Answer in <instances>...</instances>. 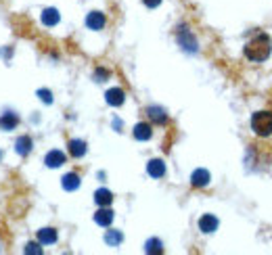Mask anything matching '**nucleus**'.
I'll return each instance as SVG.
<instances>
[{"instance_id": "6ab92c4d", "label": "nucleus", "mask_w": 272, "mask_h": 255, "mask_svg": "<svg viewBox=\"0 0 272 255\" xmlns=\"http://www.w3.org/2000/svg\"><path fill=\"white\" fill-rule=\"evenodd\" d=\"M124 241V235L120 233V230H107V235H105V243L109 247H120Z\"/></svg>"}, {"instance_id": "f8f14e48", "label": "nucleus", "mask_w": 272, "mask_h": 255, "mask_svg": "<svg viewBox=\"0 0 272 255\" xmlns=\"http://www.w3.org/2000/svg\"><path fill=\"white\" fill-rule=\"evenodd\" d=\"M59 235H57V230L55 228H40L38 230V243L40 245H53L57 243Z\"/></svg>"}, {"instance_id": "6e6552de", "label": "nucleus", "mask_w": 272, "mask_h": 255, "mask_svg": "<svg viewBox=\"0 0 272 255\" xmlns=\"http://www.w3.org/2000/svg\"><path fill=\"white\" fill-rule=\"evenodd\" d=\"M65 161H67L65 153H63V151H57V149H55V151H49L47 157H44V164H47L49 168H53V170H55V168H61Z\"/></svg>"}, {"instance_id": "aec40b11", "label": "nucleus", "mask_w": 272, "mask_h": 255, "mask_svg": "<svg viewBox=\"0 0 272 255\" xmlns=\"http://www.w3.org/2000/svg\"><path fill=\"white\" fill-rule=\"evenodd\" d=\"M70 153H72V157H76V159H80V157H84L86 155V143L84 141H70Z\"/></svg>"}, {"instance_id": "0eeeda50", "label": "nucleus", "mask_w": 272, "mask_h": 255, "mask_svg": "<svg viewBox=\"0 0 272 255\" xmlns=\"http://www.w3.org/2000/svg\"><path fill=\"white\" fill-rule=\"evenodd\" d=\"M19 126V115L13 113V111H7L0 115V130H5V132H11Z\"/></svg>"}, {"instance_id": "f3484780", "label": "nucleus", "mask_w": 272, "mask_h": 255, "mask_svg": "<svg viewBox=\"0 0 272 255\" xmlns=\"http://www.w3.org/2000/svg\"><path fill=\"white\" fill-rule=\"evenodd\" d=\"M59 21H61V15H59L57 9H44L42 11V23H44V26L53 28V26H57Z\"/></svg>"}, {"instance_id": "39448f33", "label": "nucleus", "mask_w": 272, "mask_h": 255, "mask_svg": "<svg viewBox=\"0 0 272 255\" xmlns=\"http://www.w3.org/2000/svg\"><path fill=\"white\" fill-rule=\"evenodd\" d=\"M210 180H212L210 172H208V170H203V168L195 170V172H193V176H191V184H193L195 189H206L208 184H210Z\"/></svg>"}, {"instance_id": "9b49d317", "label": "nucleus", "mask_w": 272, "mask_h": 255, "mask_svg": "<svg viewBox=\"0 0 272 255\" xmlns=\"http://www.w3.org/2000/svg\"><path fill=\"white\" fill-rule=\"evenodd\" d=\"M32 147H34V143H32L30 136H19L17 143H15V151H17V155H21V157H28V155L32 153Z\"/></svg>"}, {"instance_id": "393cba45", "label": "nucleus", "mask_w": 272, "mask_h": 255, "mask_svg": "<svg viewBox=\"0 0 272 255\" xmlns=\"http://www.w3.org/2000/svg\"><path fill=\"white\" fill-rule=\"evenodd\" d=\"M143 3H145L149 9H157V7H160V5L164 3V0H143Z\"/></svg>"}, {"instance_id": "4be33fe9", "label": "nucleus", "mask_w": 272, "mask_h": 255, "mask_svg": "<svg viewBox=\"0 0 272 255\" xmlns=\"http://www.w3.org/2000/svg\"><path fill=\"white\" fill-rule=\"evenodd\" d=\"M38 97L47 103V105H51L53 103V92L51 90H47V88H42V90H38Z\"/></svg>"}, {"instance_id": "f257e3e1", "label": "nucleus", "mask_w": 272, "mask_h": 255, "mask_svg": "<svg viewBox=\"0 0 272 255\" xmlns=\"http://www.w3.org/2000/svg\"><path fill=\"white\" fill-rule=\"evenodd\" d=\"M243 53H245V57L249 61H254V63L266 61L270 57V53H272V40H270V36L268 34H256L252 40L245 44Z\"/></svg>"}, {"instance_id": "5701e85b", "label": "nucleus", "mask_w": 272, "mask_h": 255, "mask_svg": "<svg viewBox=\"0 0 272 255\" xmlns=\"http://www.w3.org/2000/svg\"><path fill=\"white\" fill-rule=\"evenodd\" d=\"M26 253H30V255H40V253H42L40 243H30V245L26 247Z\"/></svg>"}, {"instance_id": "2eb2a0df", "label": "nucleus", "mask_w": 272, "mask_h": 255, "mask_svg": "<svg viewBox=\"0 0 272 255\" xmlns=\"http://www.w3.org/2000/svg\"><path fill=\"white\" fill-rule=\"evenodd\" d=\"M95 222L103 228H109L111 222H113V212L109 210V207H101V210L95 214Z\"/></svg>"}, {"instance_id": "20e7f679", "label": "nucleus", "mask_w": 272, "mask_h": 255, "mask_svg": "<svg viewBox=\"0 0 272 255\" xmlns=\"http://www.w3.org/2000/svg\"><path fill=\"white\" fill-rule=\"evenodd\" d=\"M105 23H107V19H105V15L101 11H93V13L86 15V26H88V30H93V32L103 30Z\"/></svg>"}, {"instance_id": "4468645a", "label": "nucleus", "mask_w": 272, "mask_h": 255, "mask_svg": "<svg viewBox=\"0 0 272 255\" xmlns=\"http://www.w3.org/2000/svg\"><path fill=\"white\" fill-rule=\"evenodd\" d=\"M153 136V128H151V124H145V122H141V124H136L134 126V138L136 141H149V138Z\"/></svg>"}, {"instance_id": "ddd939ff", "label": "nucleus", "mask_w": 272, "mask_h": 255, "mask_svg": "<svg viewBox=\"0 0 272 255\" xmlns=\"http://www.w3.org/2000/svg\"><path fill=\"white\" fill-rule=\"evenodd\" d=\"M147 115L151 118V122H155L157 126H164L166 122H168V113H166V109H162V107H149L147 109Z\"/></svg>"}, {"instance_id": "7ed1b4c3", "label": "nucleus", "mask_w": 272, "mask_h": 255, "mask_svg": "<svg viewBox=\"0 0 272 255\" xmlns=\"http://www.w3.org/2000/svg\"><path fill=\"white\" fill-rule=\"evenodd\" d=\"M178 44L183 46L187 53H197V40H195V36L191 34V30H187L185 26L178 28Z\"/></svg>"}, {"instance_id": "a211bd4d", "label": "nucleus", "mask_w": 272, "mask_h": 255, "mask_svg": "<svg viewBox=\"0 0 272 255\" xmlns=\"http://www.w3.org/2000/svg\"><path fill=\"white\" fill-rule=\"evenodd\" d=\"M95 201H97V205H101V207H109V205L113 203V193L107 191V189H99V191L95 193Z\"/></svg>"}, {"instance_id": "f03ea898", "label": "nucleus", "mask_w": 272, "mask_h": 255, "mask_svg": "<svg viewBox=\"0 0 272 255\" xmlns=\"http://www.w3.org/2000/svg\"><path fill=\"white\" fill-rule=\"evenodd\" d=\"M252 130L266 138L272 134V111H256L254 118H252Z\"/></svg>"}, {"instance_id": "b1692460", "label": "nucleus", "mask_w": 272, "mask_h": 255, "mask_svg": "<svg viewBox=\"0 0 272 255\" xmlns=\"http://www.w3.org/2000/svg\"><path fill=\"white\" fill-rule=\"evenodd\" d=\"M95 78H97V82H105L109 78V72H107L105 67H99L97 72H95Z\"/></svg>"}, {"instance_id": "1a4fd4ad", "label": "nucleus", "mask_w": 272, "mask_h": 255, "mask_svg": "<svg viewBox=\"0 0 272 255\" xmlns=\"http://www.w3.org/2000/svg\"><path fill=\"white\" fill-rule=\"evenodd\" d=\"M216 228H218V218L216 216H212V214L201 216V220H199V230H201V233L212 235V233H216Z\"/></svg>"}, {"instance_id": "dca6fc26", "label": "nucleus", "mask_w": 272, "mask_h": 255, "mask_svg": "<svg viewBox=\"0 0 272 255\" xmlns=\"http://www.w3.org/2000/svg\"><path fill=\"white\" fill-rule=\"evenodd\" d=\"M61 184H63V189H65V191L74 193V191H78V189H80V176H78V174H74V172H70V174H65V176H63Z\"/></svg>"}, {"instance_id": "423d86ee", "label": "nucleus", "mask_w": 272, "mask_h": 255, "mask_svg": "<svg viewBox=\"0 0 272 255\" xmlns=\"http://www.w3.org/2000/svg\"><path fill=\"white\" fill-rule=\"evenodd\" d=\"M105 101H107V105H111V107H120V105H124V101H126V92H124L122 88H111V90L105 92Z\"/></svg>"}, {"instance_id": "412c9836", "label": "nucleus", "mask_w": 272, "mask_h": 255, "mask_svg": "<svg viewBox=\"0 0 272 255\" xmlns=\"http://www.w3.org/2000/svg\"><path fill=\"white\" fill-rule=\"evenodd\" d=\"M145 251L147 253H164V245L160 239H149L145 245Z\"/></svg>"}, {"instance_id": "9d476101", "label": "nucleus", "mask_w": 272, "mask_h": 255, "mask_svg": "<svg viewBox=\"0 0 272 255\" xmlns=\"http://www.w3.org/2000/svg\"><path fill=\"white\" fill-rule=\"evenodd\" d=\"M147 172L151 178H164L166 176V164L164 159H151L147 164Z\"/></svg>"}]
</instances>
